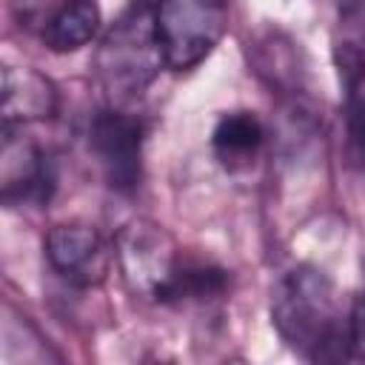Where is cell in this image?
<instances>
[{"label": "cell", "mask_w": 365, "mask_h": 365, "mask_svg": "<svg viewBox=\"0 0 365 365\" xmlns=\"http://www.w3.org/2000/svg\"><path fill=\"white\" fill-rule=\"evenodd\" d=\"M271 325L311 362L348 359V311L334 279L317 265H294L271 288Z\"/></svg>", "instance_id": "1"}, {"label": "cell", "mask_w": 365, "mask_h": 365, "mask_svg": "<svg viewBox=\"0 0 365 365\" xmlns=\"http://www.w3.org/2000/svg\"><path fill=\"white\" fill-rule=\"evenodd\" d=\"M163 68L165 57L154 31V0H137L103 34L94 51L97 83L114 106H123L140 97Z\"/></svg>", "instance_id": "2"}, {"label": "cell", "mask_w": 365, "mask_h": 365, "mask_svg": "<svg viewBox=\"0 0 365 365\" xmlns=\"http://www.w3.org/2000/svg\"><path fill=\"white\" fill-rule=\"evenodd\" d=\"M225 26V0H154V31L171 71L200 66L222 40Z\"/></svg>", "instance_id": "3"}, {"label": "cell", "mask_w": 365, "mask_h": 365, "mask_svg": "<svg viewBox=\"0 0 365 365\" xmlns=\"http://www.w3.org/2000/svg\"><path fill=\"white\" fill-rule=\"evenodd\" d=\"M114 254L128 288L143 299L165 305L177 268L185 257L177 240L151 220H131L120 228Z\"/></svg>", "instance_id": "4"}, {"label": "cell", "mask_w": 365, "mask_h": 365, "mask_svg": "<svg viewBox=\"0 0 365 365\" xmlns=\"http://www.w3.org/2000/svg\"><path fill=\"white\" fill-rule=\"evenodd\" d=\"M143 143H145L143 117H137L131 111H123L117 106L103 108L91 117L88 151L97 160L106 182L120 194H128L140 185Z\"/></svg>", "instance_id": "5"}, {"label": "cell", "mask_w": 365, "mask_h": 365, "mask_svg": "<svg viewBox=\"0 0 365 365\" xmlns=\"http://www.w3.org/2000/svg\"><path fill=\"white\" fill-rule=\"evenodd\" d=\"M0 200L3 205H46L57 188L54 160L23 134L0 128Z\"/></svg>", "instance_id": "6"}, {"label": "cell", "mask_w": 365, "mask_h": 365, "mask_svg": "<svg viewBox=\"0 0 365 365\" xmlns=\"http://www.w3.org/2000/svg\"><path fill=\"white\" fill-rule=\"evenodd\" d=\"M48 268L74 288H94L108 277L111 259L117 257L97 228L86 222H63L48 228L43 240Z\"/></svg>", "instance_id": "7"}, {"label": "cell", "mask_w": 365, "mask_h": 365, "mask_svg": "<svg viewBox=\"0 0 365 365\" xmlns=\"http://www.w3.org/2000/svg\"><path fill=\"white\" fill-rule=\"evenodd\" d=\"M54 111H57V88L46 74L26 66H3L0 128H26L29 123L54 117Z\"/></svg>", "instance_id": "8"}, {"label": "cell", "mask_w": 365, "mask_h": 365, "mask_svg": "<svg viewBox=\"0 0 365 365\" xmlns=\"http://www.w3.org/2000/svg\"><path fill=\"white\" fill-rule=\"evenodd\" d=\"M334 63L345 100L348 151L359 165H365V34L342 37L334 46Z\"/></svg>", "instance_id": "9"}, {"label": "cell", "mask_w": 365, "mask_h": 365, "mask_svg": "<svg viewBox=\"0 0 365 365\" xmlns=\"http://www.w3.org/2000/svg\"><path fill=\"white\" fill-rule=\"evenodd\" d=\"M265 128L251 111H225L211 131V151L225 171L248 168L262 151Z\"/></svg>", "instance_id": "10"}, {"label": "cell", "mask_w": 365, "mask_h": 365, "mask_svg": "<svg viewBox=\"0 0 365 365\" xmlns=\"http://www.w3.org/2000/svg\"><path fill=\"white\" fill-rule=\"evenodd\" d=\"M97 31H100V6L94 0H66L43 26L40 37L51 51L68 54L88 46L97 37Z\"/></svg>", "instance_id": "11"}, {"label": "cell", "mask_w": 365, "mask_h": 365, "mask_svg": "<svg viewBox=\"0 0 365 365\" xmlns=\"http://www.w3.org/2000/svg\"><path fill=\"white\" fill-rule=\"evenodd\" d=\"M348 359L365 362V285L348 308Z\"/></svg>", "instance_id": "12"}, {"label": "cell", "mask_w": 365, "mask_h": 365, "mask_svg": "<svg viewBox=\"0 0 365 365\" xmlns=\"http://www.w3.org/2000/svg\"><path fill=\"white\" fill-rule=\"evenodd\" d=\"M66 0H11V9L20 20V26H29V29H40L51 20V14L63 6Z\"/></svg>", "instance_id": "13"}]
</instances>
